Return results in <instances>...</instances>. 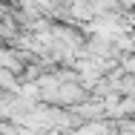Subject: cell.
<instances>
[{
  "label": "cell",
  "instance_id": "1",
  "mask_svg": "<svg viewBox=\"0 0 135 135\" xmlns=\"http://www.w3.org/2000/svg\"><path fill=\"white\" fill-rule=\"evenodd\" d=\"M83 55H95V57H104V60H127L129 49L112 37H104V35H89L86 40V52Z\"/></svg>",
  "mask_w": 135,
  "mask_h": 135
}]
</instances>
